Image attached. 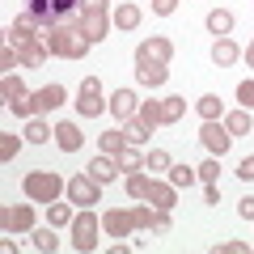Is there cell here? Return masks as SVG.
I'll list each match as a JSON object with an SVG mask.
<instances>
[{
  "label": "cell",
  "instance_id": "32",
  "mask_svg": "<svg viewBox=\"0 0 254 254\" xmlns=\"http://www.w3.org/2000/svg\"><path fill=\"white\" fill-rule=\"evenodd\" d=\"M148 170H165V165H170V153H161V148H153V157H148Z\"/></svg>",
  "mask_w": 254,
  "mask_h": 254
},
{
  "label": "cell",
  "instance_id": "3",
  "mask_svg": "<svg viewBox=\"0 0 254 254\" xmlns=\"http://www.w3.org/2000/svg\"><path fill=\"white\" fill-rule=\"evenodd\" d=\"M43 43L51 47V51H60V55H85L89 38H85L81 30H60V26H51V30L43 34Z\"/></svg>",
  "mask_w": 254,
  "mask_h": 254
},
{
  "label": "cell",
  "instance_id": "28",
  "mask_svg": "<svg viewBox=\"0 0 254 254\" xmlns=\"http://www.w3.org/2000/svg\"><path fill=\"white\" fill-rule=\"evenodd\" d=\"M144 136H148V127H144V123H140V119H136V123L127 127V136H123V140H131V144H140V140H144Z\"/></svg>",
  "mask_w": 254,
  "mask_h": 254
},
{
  "label": "cell",
  "instance_id": "29",
  "mask_svg": "<svg viewBox=\"0 0 254 254\" xmlns=\"http://www.w3.org/2000/svg\"><path fill=\"white\" fill-rule=\"evenodd\" d=\"M119 165H123V170H140V157L131 153V148H119Z\"/></svg>",
  "mask_w": 254,
  "mask_h": 254
},
{
  "label": "cell",
  "instance_id": "18",
  "mask_svg": "<svg viewBox=\"0 0 254 254\" xmlns=\"http://www.w3.org/2000/svg\"><path fill=\"white\" fill-rule=\"evenodd\" d=\"M229 136H246V131H250V115H246V110H237V115H229Z\"/></svg>",
  "mask_w": 254,
  "mask_h": 254
},
{
  "label": "cell",
  "instance_id": "12",
  "mask_svg": "<svg viewBox=\"0 0 254 254\" xmlns=\"http://www.w3.org/2000/svg\"><path fill=\"white\" fill-rule=\"evenodd\" d=\"M55 140H60L64 153H76V148H81V131H76L72 123H60V127H55Z\"/></svg>",
  "mask_w": 254,
  "mask_h": 254
},
{
  "label": "cell",
  "instance_id": "13",
  "mask_svg": "<svg viewBox=\"0 0 254 254\" xmlns=\"http://www.w3.org/2000/svg\"><path fill=\"white\" fill-rule=\"evenodd\" d=\"M110 110H115V119H131V110H136V93L119 89L115 98H110Z\"/></svg>",
  "mask_w": 254,
  "mask_h": 254
},
{
  "label": "cell",
  "instance_id": "24",
  "mask_svg": "<svg viewBox=\"0 0 254 254\" xmlns=\"http://www.w3.org/2000/svg\"><path fill=\"white\" fill-rule=\"evenodd\" d=\"M115 21H119V26H123V30H131V26H136V21H140V9H131V4H123Z\"/></svg>",
  "mask_w": 254,
  "mask_h": 254
},
{
  "label": "cell",
  "instance_id": "40",
  "mask_svg": "<svg viewBox=\"0 0 254 254\" xmlns=\"http://www.w3.org/2000/svg\"><path fill=\"white\" fill-rule=\"evenodd\" d=\"M246 60H250V64H254V47H250V51H246Z\"/></svg>",
  "mask_w": 254,
  "mask_h": 254
},
{
  "label": "cell",
  "instance_id": "20",
  "mask_svg": "<svg viewBox=\"0 0 254 254\" xmlns=\"http://www.w3.org/2000/svg\"><path fill=\"white\" fill-rule=\"evenodd\" d=\"M208 30H212V34H229V30H233V17H229V13H212Z\"/></svg>",
  "mask_w": 254,
  "mask_h": 254
},
{
  "label": "cell",
  "instance_id": "17",
  "mask_svg": "<svg viewBox=\"0 0 254 254\" xmlns=\"http://www.w3.org/2000/svg\"><path fill=\"white\" fill-rule=\"evenodd\" d=\"M4 229H30V208H9L4 212Z\"/></svg>",
  "mask_w": 254,
  "mask_h": 254
},
{
  "label": "cell",
  "instance_id": "1",
  "mask_svg": "<svg viewBox=\"0 0 254 254\" xmlns=\"http://www.w3.org/2000/svg\"><path fill=\"white\" fill-rule=\"evenodd\" d=\"M76 4H81V0H26V13L38 21V26L51 30V26H60V21L68 17Z\"/></svg>",
  "mask_w": 254,
  "mask_h": 254
},
{
  "label": "cell",
  "instance_id": "21",
  "mask_svg": "<svg viewBox=\"0 0 254 254\" xmlns=\"http://www.w3.org/2000/svg\"><path fill=\"white\" fill-rule=\"evenodd\" d=\"M178 115H182V98H165L161 102V123H174Z\"/></svg>",
  "mask_w": 254,
  "mask_h": 254
},
{
  "label": "cell",
  "instance_id": "37",
  "mask_svg": "<svg viewBox=\"0 0 254 254\" xmlns=\"http://www.w3.org/2000/svg\"><path fill=\"white\" fill-rule=\"evenodd\" d=\"M237 174H242V178H246V182H250V178H254V157H246V161H242V165H237Z\"/></svg>",
  "mask_w": 254,
  "mask_h": 254
},
{
  "label": "cell",
  "instance_id": "31",
  "mask_svg": "<svg viewBox=\"0 0 254 254\" xmlns=\"http://www.w3.org/2000/svg\"><path fill=\"white\" fill-rule=\"evenodd\" d=\"M21 60H26V64H38V60H43V47H34V43H21Z\"/></svg>",
  "mask_w": 254,
  "mask_h": 254
},
{
  "label": "cell",
  "instance_id": "4",
  "mask_svg": "<svg viewBox=\"0 0 254 254\" xmlns=\"http://www.w3.org/2000/svg\"><path fill=\"white\" fill-rule=\"evenodd\" d=\"M68 190V182H60L55 174H30L26 178V195L30 199H43V203H55V195Z\"/></svg>",
  "mask_w": 254,
  "mask_h": 254
},
{
  "label": "cell",
  "instance_id": "38",
  "mask_svg": "<svg viewBox=\"0 0 254 254\" xmlns=\"http://www.w3.org/2000/svg\"><path fill=\"white\" fill-rule=\"evenodd\" d=\"M242 216H246V220H254V199H242Z\"/></svg>",
  "mask_w": 254,
  "mask_h": 254
},
{
  "label": "cell",
  "instance_id": "22",
  "mask_svg": "<svg viewBox=\"0 0 254 254\" xmlns=\"http://www.w3.org/2000/svg\"><path fill=\"white\" fill-rule=\"evenodd\" d=\"M195 106H199L203 119H216V115H220V98H212V93H208V98H199Z\"/></svg>",
  "mask_w": 254,
  "mask_h": 254
},
{
  "label": "cell",
  "instance_id": "16",
  "mask_svg": "<svg viewBox=\"0 0 254 254\" xmlns=\"http://www.w3.org/2000/svg\"><path fill=\"white\" fill-rule=\"evenodd\" d=\"M212 60H216L220 68H225V64H233V60H237V47L229 43V38H220V43L212 47Z\"/></svg>",
  "mask_w": 254,
  "mask_h": 254
},
{
  "label": "cell",
  "instance_id": "2",
  "mask_svg": "<svg viewBox=\"0 0 254 254\" xmlns=\"http://www.w3.org/2000/svg\"><path fill=\"white\" fill-rule=\"evenodd\" d=\"M81 34L89 43L106 38V0H81Z\"/></svg>",
  "mask_w": 254,
  "mask_h": 254
},
{
  "label": "cell",
  "instance_id": "10",
  "mask_svg": "<svg viewBox=\"0 0 254 254\" xmlns=\"http://www.w3.org/2000/svg\"><path fill=\"white\" fill-rule=\"evenodd\" d=\"M60 102H64V85H47L34 93V110H55Z\"/></svg>",
  "mask_w": 254,
  "mask_h": 254
},
{
  "label": "cell",
  "instance_id": "36",
  "mask_svg": "<svg viewBox=\"0 0 254 254\" xmlns=\"http://www.w3.org/2000/svg\"><path fill=\"white\" fill-rule=\"evenodd\" d=\"M216 174H220L216 161H203V165H199V178H203V182H216Z\"/></svg>",
  "mask_w": 254,
  "mask_h": 254
},
{
  "label": "cell",
  "instance_id": "7",
  "mask_svg": "<svg viewBox=\"0 0 254 254\" xmlns=\"http://www.w3.org/2000/svg\"><path fill=\"white\" fill-rule=\"evenodd\" d=\"M68 199L72 203H98V178H85V174H76V178H68Z\"/></svg>",
  "mask_w": 254,
  "mask_h": 254
},
{
  "label": "cell",
  "instance_id": "30",
  "mask_svg": "<svg viewBox=\"0 0 254 254\" xmlns=\"http://www.w3.org/2000/svg\"><path fill=\"white\" fill-rule=\"evenodd\" d=\"M72 220V212L64 208V203H51V225H68Z\"/></svg>",
  "mask_w": 254,
  "mask_h": 254
},
{
  "label": "cell",
  "instance_id": "35",
  "mask_svg": "<svg viewBox=\"0 0 254 254\" xmlns=\"http://www.w3.org/2000/svg\"><path fill=\"white\" fill-rule=\"evenodd\" d=\"M102 153H119V131H106L102 136Z\"/></svg>",
  "mask_w": 254,
  "mask_h": 254
},
{
  "label": "cell",
  "instance_id": "26",
  "mask_svg": "<svg viewBox=\"0 0 254 254\" xmlns=\"http://www.w3.org/2000/svg\"><path fill=\"white\" fill-rule=\"evenodd\" d=\"M170 178H174V187H190V182H195V170H187V165H178V170H174Z\"/></svg>",
  "mask_w": 254,
  "mask_h": 254
},
{
  "label": "cell",
  "instance_id": "15",
  "mask_svg": "<svg viewBox=\"0 0 254 254\" xmlns=\"http://www.w3.org/2000/svg\"><path fill=\"white\" fill-rule=\"evenodd\" d=\"M148 199H153L161 212H170V208H174V190H170V187H157V182H153V187H148Z\"/></svg>",
  "mask_w": 254,
  "mask_h": 254
},
{
  "label": "cell",
  "instance_id": "34",
  "mask_svg": "<svg viewBox=\"0 0 254 254\" xmlns=\"http://www.w3.org/2000/svg\"><path fill=\"white\" fill-rule=\"evenodd\" d=\"M26 140H34V144H43V140H47V127L38 123V119H34L30 127H26Z\"/></svg>",
  "mask_w": 254,
  "mask_h": 254
},
{
  "label": "cell",
  "instance_id": "19",
  "mask_svg": "<svg viewBox=\"0 0 254 254\" xmlns=\"http://www.w3.org/2000/svg\"><path fill=\"white\" fill-rule=\"evenodd\" d=\"M89 174H93L98 182H110V178H115V165H110V157H98V161L89 165Z\"/></svg>",
  "mask_w": 254,
  "mask_h": 254
},
{
  "label": "cell",
  "instance_id": "8",
  "mask_svg": "<svg viewBox=\"0 0 254 254\" xmlns=\"http://www.w3.org/2000/svg\"><path fill=\"white\" fill-rule=\"evenodd\" d=\"M199 140L208 144V153H220V157H225V148H229V127H220L216 119H203Z\"/></svg>",
  "mask_w": 254,
  "mask_h": 254
},
{
  "label": "cell",
  "instance_id": "6",
  "mask_svg": "<svg viewBox=\"0 0 254 254\" xmlns=\"http://www.w3.org/2000/svg\"><path fill=\"white\" fill-rule=\"evenodd\" d=\"M72 246L76 250H93V246H98V220H93L89 212H81V216L72 220Z\"/></svg>",
  "mask_w": 254,
  "mask_h": 254
},
{
  "label": "cell",
  "instance_id": "11",
  "mask_svg": "<svg viewBox=\"0 0 254 254\" xmlns=\"http://www.w3.org/2000/svg\"><path fill=\"white\" fill-rule=\"evenodd\" d=\"M102 225H106V229H110L115 237H123L127 229L136 225V212H106V220H102Z\"/></svg>",
  "mask_w": 254,
  "mask_h": 254
},
{
  "label": "cell",
  "instance_id": "27",
  "mask_svg": "<svg viewBox=\"0 0 254 254\" xmlns=\"http://www.w3.org/2000/svg\"><path fill=\"white\" fill-rule=\"evenodd\" d=\"M237 98H242V106L254 110V81H242V85H237Z\"/></svg>",
  "mask_w": 254,
  "mask_h": 254
},
{
  "label": "cell",
  "instance_id": "5",
  "mask_svg": "<svg viewBox=\"0 0 254 254\" xmlns=\"http://www.w3.org/2000/svg\"><path fill=\"white\" fill-rule=\"evenodd\" d=\"M76 110H81L85 119H93L102 110V85H98V76H85L81 93H76Z\"/></svg>",
  "mask_w": 254,
  "mask_h": 254
},
{
  "label": "cell",
  "instance_id": "25",
  "mask_svg": "<svg viewBox=\"0 0 254 254\" xmlns=\"http://www.w3.org/2000/svg\"><path fill=\"white\" fill-rule=\"evenodd\" d=\"M140 123H144V127H157V123H161V106H157V102H153V106H144V110H140Z\"/></svg>",
  "mask_w": 254,
  "mask_h": 254
},
{
  "label": "cell",
  "instance_id": "33",
  "mask_svg": "<svg viewBox=\"0 0 254 254\" xmlns=\"http://www.w3.org/2000/svg\"><path fill=\"white\" fill-rule=\"evenodd\" d=\"M34 246H38V250H55V237H51V229H38V233H34Z\"/></svg>",
  "mask_w": 254,
  "mask_h": 254
},
{
  "label": "cell",
  "instance_id": "39",
  "mask_svg": "<svg viewBox=\"0 0 254 254\" xmlns=\"http://www.w3.org/2000/svg\"><path fill=\"white\" fill-rule=\"evenodd\" d=\"M157 13H174V0H157Z\"/></svg>",
  "mask_w": 254,
  "mask_h": 254
},
{
  "label": "cell",
  "instance_id": "9",
  "mask_svg": "<svg viewBox=\"0 0 254 254\" xmlns=\"http://www.w3.org/2000/svg\"><path fill=\"white\" fill-rule=\"evenodd\" d=\"M136 60H140V64H165V60H170V43H165V38L144 43V47L136 51Z\"/></svg>",
  "mask_w": 254,
  "mask_h": 254
},
{
  "label": "cell",
  "instance_id": "23",
  "mask_svg": "<svg viewBox=\"0 0 254 254\" xmlns=\"http://www.w3.org/2000/svg\"><path fill=\"white\" fill-rule=\"evenodd\" d=\"M148 187H153V182H148V178H140V174H136V178H127V190H131L136 199H148Z\"/></svg>",
  "mask_w": 254,
  "mask_h": 254
},
{
  "label": "cell",
  "instance_id": "14",
  "mask_svg": "<svg viewBox=\"0 0 254 254\" xmlns=\"http://www.w3.org/2000/svg\"><path fill=\"white\" fill-rule=\"evenodd\" d=\"M136 76H140L144 85H153V89H157V85H165V64H140Z\"/></svg>",
  "mask_w": 254,
  "mask_h": 254
}]
</instances>
